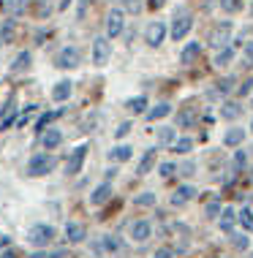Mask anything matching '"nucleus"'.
<instances>
[{
  "instance_id": "obj_1",
  "label": "nucleus",
  "mask_w": 253,
  "mask_h": 258,
  "mask_svg": "<svg viewBox=\"0 0 253 258\" xmlns=\"http://www.w3.org/2000/svg\"><path fill=\"white\" fill-rule=\"evenodd\" d=\"M93 250L101 258H120L123 255V242L117 236H98L93 242Z\"/></svg>"
},
{
  "instance_id": "obj_2",
  "label": "nucleus",
  "mask_w": 253,
  "mask_h": 258,
  "mask_svg": "<svg viewBox=\"0 0 253 258\" xmlns=\"http://www.w3.org/2000/svg\"><path fill=\"white\" fill-rule=\"evenodd\" d=\"M55 169V158L46 155V152H38V155L30 158V163H27V177H44Z\"/></svg>"
},
{
  "instance_id": "obj_3",
  "label": "nucleus",
  "mask_w": 253,
  "mask_h": 258,
  "mask_svg": "<svg viewBox=\"0 0 253 258\" xmlns=\"http://www.w3.org/2000/svg\"><path fill=\"white\" fill-rule=\"evenodd\" d=\"M52 239H55V228L46 226V223H38V226H33L30 231H27V242H30V245H36V247L52 245Z\"/></svg>"
},
{
  "instance_id": "obj_4",
  "label": "nucleus",
  "mask_w": 253,
  "mask_h": 258,
  "mask_svg": "<svg viewBox=\"0 0 253 258\" xmlns=\"http://www.w3.org/2000/svg\"><path fill=\"white\" fill-rule=\"evenodd\" d=\"M231 33H234V25L231 22H218L213 30H210V46H213V49H223L231 41Z\"/></svg>"
},
{
  "instance_id": "obj_5",
  "label": "nucleus",
  "mask_w": 253,
  "mask_h": 258,
  "mask_svg": "<svg viewBox=\"0 0 253 258\" xmlns=\"http://www.w3.org/2000/svg\"><path fill=\"white\" fill-rule=\"evenodd\" d=\"M82 62V52L76 49V46H63L58 52V57H55V66L63 68V71H71V68H79Z\"/></svg>"
},
{
  "instance_id": "obj_6",
  "label": "nucleus",
  "mask_w": 253,
  "mask_h": 258,
  "mask_svg": "<svg viewBox=\"0 0 253 258\" xmlns=\"http://www.w3.org/2000/svg\"><path fill=\"white\" fill-rule=\"evenodd\" d=\"M191 27H193V17H191V14L177 11V14H174V22H172V38L182 41L188 33H191Z\"/></svg>"
},
{
  "instance_id": "obj_7",
  "label": "nucleus",
  "mask_w": 253,
  "mask_h": 258,
  "mask_svg": "<svg viewBox=\"0 0 253 258\" xmlns=\"http://www.w3.org/2000/svg\"><path fill=\"white\" fill-rule=\"evenodd\" d=\"M112 57V44H109V38H95L93 41V66H107Z\"/></svg>"
},
{
  "instance_id": "obj_8",
  "label": "nucleus",
  "mask_w": 253,
  "mask_h": 258,
  "mask_svg": "<svg viewBox=\"0 0 253 258\" xmlns=\"http://www.w3.org/2000/svg\"><path fill=\"white\" fill-rule=\"evenodd\" d=\"M123 27H125V17H123V11L120 9H112L107 14V38H117L123 33Z\"/></svg>"
},
{
  "instance_id": "obj_9",
  "label": "nucleus",
  "mask_w": 253,
  "mask_h": 258,
  "mask_svg": "<svg viewBox=\"0 0 253 258\" xmlns=\"http://www.w3.org/2000/svg\"><path fill=\"white\" fill-rule=\"evenodd\" d=\"M84 158H87V144H79V147L71 152L68 163H66V174H68V177H74V174H79V171H82Z\"/></svg>"
},
{
  "instance_id": "obj_10",
  "label": "nucleus",
  "mask_w": 253,
  "mask_h": 258,
  "mask_svg": "<svg viewBox=\"0 0 253 258\" xmlns=\"http://www.w3.org/2000/svg\"><path fill=\"white\" fill-rule=\"evenodd\" d=\"M164 38H166V22H150V25H147L144 41L150 46H161V44H164Z\"/></svg>"
},
{
  "instance_id": "obj_11",
  "label": "nucleus",
  "mask_w": 253,
  "mask_h": 258,
  "mask_svg": "<svg viewBox=\"0 0 253 258\" xmlns=\"http://www.w3.org/2000/svg\"><path fill=\"white\" fill-rule=\"evenodd\" d=\"M193 196H196V187L193 185H180L177 190L172 193V199H169V201H172V207H185Z\"/></svg>"
},
{
  "instance_id": "obj_12",
  "label": "nucleus",
  "mask_w": 253,
  "mask_h": 258,
  "mask_svg": "<svg viewBox=\"0 0 253 258\" xmlns=\"http://www.w3.org/2000/svg\"><path fill=\"white\" fill-rule=\"evenodd\" d=\"M150 234H153L150 220H136V223H131V239H133V242H147V239H150Z\"/></svg>"
},
{
  "instance_id": "obj_13",
  "label": "nucleus",
  "mask_w": 253,
  "mask_h": 258,
  "mask_svg": "<svg viewBox=\"0 0 253 258\" xmlns=\"http://www.w3.org/2000/svg\"><path fill=\"white\" fill-rule=\"evenodd\" d=\"M41 144H44L46 152L55 150V147H60V144H63V131H58V128L44 131V134H41Z\"/></svg>"
},
{
  "instance_id": "obj_14",
  "label": "nucleus",
  "mask_w": 253,
  "mask_h": 258,
  "mask_svg": "<svg viewBox=\"0 0 253 258\" xmlns=\"http://www.w3.org/2000/svg\"><path fill=\"white\" fill-rule=\"evenodd\" d=\"M112 196V182H104V185H98L93 193H90V204L93 207H101V204H107Z\"/></svg>"
},
{
  "instance_id": "obj_15",
  "label": "nucleus",
  "mask_w": 253,
  "mask_h": 258,
  "mask_svg": "<svg viewBox=\"0 0 253 258\" xmlns=\"http://www.w3.org/2000/svg\"><path fill=\"white\" fill-rule=\"evenodd\" d=\"M14 36H17V22H14V19H6V22L0 25V49L9 46L14 41Z\"/></svg>"
},
{
  "instance_id": "obj_16",
  "label": "nucleus",
  "mask_w": 253,
  "mask_h": 258,
  "mask_svg": "<svg viewBox=\"0 0 253 258\" xmlns=\"http://www.w3.org/2000/svg\"><path fill=\"white\" fill-rule=\"evenodd\" d=\"M131 155H133V150L128 147V144H117V147L109 150V160H112V163H125V160H131Z\"/></svg>"
},
{
  "instance_id": "obj_17",
  "label": "nucleus",
  "mask_w": 253,
  "mask_h": 258,
  "mask_svg": "<svg viewBox=\"0 0 253 258\" xmlns=\"http://www.w3.org/2000/svg\"><path fill=\"white\" fill-rule=\"evenodd\" d=\"M245 163H248V152H242V150H237L234 155H231V166H229V174H231V179L237 177L242 169H245Z\"/></svg>"
},
{
  "instance_id": "obj_18",
  "label": "nucleus",
  "mask_w": 253,
  "mask_h": 258,
  "mask_svg": "<svg viewBox=\"0 0 253 258\" xmlns=\"http://www.w3.org/2000/svg\"><path fill=\"white\" fill-rule=\"evenodd\" d=\"M71 90H74V85H71L68 79H63V82H58V85H55L52 98H55V101H68V98H71Z\"/></svg>"
},
{
  "instance_id": "obj_19",
  "label": "nucleus",
  "mask_w": 253,
  "mask_h": 258,
  "mask_svg": "<svg viewBox=\"0 0 253 258\" xmlns=\"http://www.w3.org/2000/svg\"><path fill=\"white\" fill-rule=\"evenodd\" d=\"M30 62H33L30 52H19L17 57H14V62H11V74H22V71H27V68H30Z\"/></svg>"
},
{
  "instance_id": "obj_20",
  "label": "nucleus",
  "mask_w": 253,
  "mask_h": 258,
  "mask_svg": "<svg viewBox=\"0 0 253 258\" xmlns=\"http://www.w3.org/2000/svg\"><path fill=\"white\" fill-rule=\"evenodd\" d=\"M199 54H201V44H199V41H191V44H188L185 49H182L180 60L185 62V66H191V62H193L196 57H199Z\"/></svg>"
},
{
  "instance_id": "obj_21",
  "label": "nucleus",
  "mask_w": 253,
  "mask_h": 258,
  "mask_svg": "<svg viewBox=\"0 0 253 258\" xmlns=\"http://www.w3.org/2000/svg\"><path fill=\"white\" fill-rule=\"evenodd\" d=\"M84 236H87V231H84L82 223H68L66 226V239L68 242H82Z\"/></svg>"
},
{
  "instance_id": "obj_22",
  "label": "nucleus",
  "mask_w": 253,
  "mask_h": 258,
  "mask_svg": "<svg viewBox=\"0 0 253 258\" xmlns=\"http://www.w3.org/2000/svg\"><path fill=\"white\" fill-rule=\"evenodd\" d=\"M156 166V150H147L144 155H142V160H139V166H136V174H150V169Z\"/></svg>"
},
{
  "instance_id": "obj_23",
  "label": "nucleus",
  "mask_w": 253,
  "mask_h": 258,
  "mask_svg": "<svg viewBox=\"0 0 253 258\" xmlns=\"http://www.w3.org/2000/svg\"><path fill=\"white\" fill-rule=\"evenodd\" d=\"M240 114H242V106H240L237 101L223 103V109H221V117H223V120H237Z\"/></svg>"
},
{
  "instance_id": "obj_24",
  "label": "nucleus",
  "mask_w": 253,
  "mask_h": 258,
  "mask_svg": "<svg viewBox=\"0 0 253 258\" xmlns=\"http://www.w3.org/2000/svg\"><path fill=\"white\" fill-rule=\"evenodd\" d=\"M234 223H237V212H234V209H221V228H223V231L231 234Z\"/></svg>"
},
{
  "instance_id": "obj_25",
  "label": "nucleus",
  "mask_w": 253,
  "mask_h": 258,
  "mask_svg": "<svg viewBox=\"0 0 253 258\" xmlns=\"http://www.w3.org/2000/svg\"><path fill=\"white\" fill-rule=\"evenodd\" d=\"M242 139H245L242 128H231V131H226V136H223V144H226V147H237V144H242Z\"/></svg>"
},
{
  "instance_id": "obj_26",
  "label": "nucleus",
  "mask_w": 253,
  "mask_h": 258,
  "mask_svg": "<svg viewBox=\"0 0 253 258\" xmlns=\"http://www.w3.org/2000/svg\"><path fill=\"white\" fill-rule=\"evenodd\" d=\"M169 111H172V106H169V103H156V106H153L150 111H147V120H150V122L164 120V117L169 114Z\"/></svg>"
},
{
  "instance_id": "obj_27",
  "label": "nucleus",
  "mask_w": 253,
  "mask_h": 258,
  "mask_svg": "<svg viewBox=\"0 0 253 258\" xmlns=\"http://www.w3.org/2000/svg\"><path fill=\"white\" fill-rule=\"evenodd\" d=\"M174 152H180V155H188V152L193 150V139L191 136H185V139H174Z\"/></svg>"
},
{
  "instance_id": "obj_28",
  "label": "nucleus",
  "mask_w": 253,
  "mask_h": 258,
  "mask_svg": "<svg viewBox=\"0 0 253 258\" xmlns=\"http://www.w3.org/2000/svg\"><path fill=\"white\" fill-rule=\"evenodd\" d=\"M237 223H242L248 231H253V209L250 207H242L240 212H237Z\"/></svg>"
},
{
  "instance_id": "obj_29",
  "label": "nucleus",
  "mask_w": 253,
  "mask_h": 258,
  "mask_svg": "<svg viewBox=\"0 0 253 258\" xmlns=\"http://www.w3.org/2000/svg\"><path fill=\"white\" fill-rule=\"evenodd\" d=\"M229 242H231V247H234L237 253H245V250H248V245H250L245 234H231V239H229Z\"/></svg>"
},
{
  "instance_id": "obj_30",
  "label": "nucleus",
  "mask_w": 253,
  "mask_h": 258,
  "mask_svg": "<svg viewBox=\"0 0 253 258\" xmlns=\"http://www.w3.org/2000/svg\"><path fill=\"white\" fill-rule=\"evenodd\" d=\"M60 114H63V109H58V111H46V114H44V117H41V120L36 122V131H38V134H44V128H46V125L52 122V120H58Z\"/></svg>"
},
{
  "instance_id": "obj_31",
  "label": "nucleus",
  "mask_w": 253,
  "mask_h": 258,
  "mask_svg": "<svg viewBox=\"0 0 253 258\" xmlns=\"http://www.w3.org/2000/svg\"><path fill=\"white\" fill-rule=\"evenodd\" d=\"M231 60H234V49H231V46H223V49L218 52V57H215V66L223 68V66H226V62H231Z\"/></svg>"
},
{
  "instance_id": "obj_32",
  "label": "nucleus",
  "mask_w": 253,
  "mask_h": 258,
  "mask_svg": "<svg viewBox=\"0 0 253 258\" xmlns=\"http://www.w3.org/2000/svg\"><path fill=\"white\" fill-rule=\"evenodd\" d=\"M125 106H128L133 114H142V111L147 109V98H144V95H136V98H131L128 103H125Z\"/></svg>"
},
{
  "instance_id": "obj_33",
  "label": "nucleus",
  "mask_w": 253,
  "mask_h": 258,
  "mask_svg": "<svg viewBox=\"0 0 253 258\" xmlns=\"http://www.w3.org/2000/svg\"><path fill=\"white\" fill-rule=\"evenodd\" d=\"M174 139H177V134H174V128H158V144H174Z\"/></svg>"
},
{
  "instance_id": "obj_34",
  "label": "nucleus",
  "mask_w": 253,
  "mask_h": 258,
  "mask_svg": "<svg viewBox=\"0 0 253 258\" xmlns=\"http://www.w3.org/2000/svg\"><path fill=\"white\" fill-rule=\"evenodd\" d=\"M133 204L136 207H156V193H139V196L133 199Z\"/></svg>"
},
{
  "instance_id": "obj_35",
  "label": "nucleus",
  "mask_w": 253,
  "mask_h": 258,
  "mask_svg": "<svg viewBox=\"0 0 253 258\" xmlns=\"http://www.w3.org/2000/svg\"><path fill=\"white\" fill-rule=\"evenodd\" d=\"M218 6H221V9L226 11V14H237V11L242 9V0H221Z\"/></svg>"
},
{
  "instance_id": "obj_36",
  "label": "nucleus",
  "mask_w": 253,
  "mask_h": 258,
  "mask_svg": "<svg viewBox=\"0 0 253 258\" xmlns=\"http://www.w3.org/2000/svg\"><path fill=\"white\" fill-rule=\"evenodd\" d=\"M174 171H177V163H172V160H169V163H161V166H158V174H161L164 179L174 177Z\"/></svg>"
},
{
  "instance_id": "obj_37",
  "label": "nucleus",
  "mask_w": 253,
  "mask_h": 258,
  "mask_svg": "<svg viewBox=\"0 0 253 258\" xmlns=\"http://www.w3.org/2000/svg\"><path fill=\"white\" fill-rule=\"evenodd\" d=\"M120 3H123V11H128V14L142 11V0H120Z\"/></svg>"
},
{
  "instance_id": "obj_38",
  "label": "nucleus",
  "mask_w": 253,
  "mask_h": 258,
  "mask_svg": "<svg viewBox=\"0 0 253 258\" xmlns=\"http://www.w3.org/2000/svg\"><path fill=\"white\" fill-rule=\"evenodd\" d=\"M205 212H207V218H218V215H221V204H218V201H210Z\"/></svg>"
},
{
  "instance_id": "obj_39",
  "label": "nucleus",
  "mask_w": 253,
  "mask_h": 258,
  "mask_svg": "<svg viewBox=\"0 0 253 258\" xmlns=\"http://www.w3.org/2000/svg\"><path fill=\"white\" fill-rule=\"evenodd\" d=\"M177 171L182 174V177H191V174L196 171V163H193V160H188V163H182V166H180Z\"/></svg>"
},
{
  "instance_id": "obj_40",
  "label": "nucleus",
  "mask_w": 253,
  "mask_h": 258,
  "mask_svg": "<svg viewBox=\"0 0 253 258\" xmlns=\"http://www.w3.org/2000/svg\"><path fill=\"white\" fill-rule=\"evenodd\" d=\"M193 117H196V114H193L191 109H188V111H180L177 120H180V125H191V122H193Z\"/></svg>"
},
{
  "instance_id": "obj_41",
  "label": "nucleus",
  "mask_w": 253,
  "mask_h": 258,
  "mask_svg": "<svg viewBox=\"0 0 253 258\" xmlns=\"http://www.w3.org/2000/svg\"><path fill=\"white\" fill-rule=\"evenodd\" d=\"M128 134H131V122H120V125H117V131H115L117 139H123V136H128Z\"/></svg>"
},
{
  "instance_id": "obj_42",
  "label": "nucleus",
  "mask_w": 253,
  "mask_h": 258,
  "mask_svg": "<svg viewBox=\"0 0 253 258\" xmlns=\"http://www.w3.org/2000/svg\"><path fill=\"white\" fill-rule=\"evenodd\" d=\"M172 255H174L172 247H158L156 253H153V258H172Z\"/></svg>"
},
{
  "instance_id": "obj_43",
  "label": "nucleus",
  "mask_w": 253,
  "mask_h": 258,
  "mask_svg": "<svg viewBox=\"0 0 253 258\" xmlns=\"http://www.w3.org/2000/svg\"><path fill=\"white\" fill-rule=\"evenodd\" d=\"M33 109H36V106H27V109L22 111V114H19V125H25V122H30V117H33Z\"/></svg>"
},
{
  "instance_id": "obj_44",
  "label": "nucleus",
  "mask_w": 253,
  "mask_h": 258,
  "mask_svg": "<svg viewBox=\"0 0 253 258\" xmlns=\"http://www.w3.org/2000/svg\"><path fill=\"white\" fill-rule=\"evenodd\" d=\"M250 87H253V79H248V82H245V85L240 87V95H248V93H250Z\"/></svg>"
},
{
  "instance_id": "obj_45",
  "label": "nucleus",
  "mask_w": 253,
  "mask_h": 258,
  "mask_svg": "<svg viewBox=\"0 0 253 258\" xmlns=\"http://www.w3.org/2000/svg\"><path fill=\"white\" fill-rule=\"evenodd\" d=\"M245 57H248V62H253V41L245 44Z\"/></svg>"
},
{
  "instance_id": "obj_46",
  "label": "nucleus",
  "mask_w": 253,
  "mask_h": 258,
  "mask_svg": "<svg viewBox=\"0 0 253 258\" xmlns=\"http://www.w3.org/2000/svg\"><path fill=\"white\" fill-rule=\"evenodd\" d=\"M14 6V0H0V11H9Z\"/></svg>"
},
{
  "instance_id": "obj_47",
  "label": "nucleus",
  "mask_w": 253,
  "mask_h": 258,
  "mask_svg": "<svg viewBox=\"0 0 253 258\" xmlns=\"http://www.w3.org/2000/svg\"><path fill=\"white\" fill-rule=\"evenodd\" d=\"M164 3H166V0H150V9H161Z\"/></svg>"
},
{
  "instance_id": "obj_48",
  "label": "nucleus",
  "mask_w": 253,
  "mask_h": 258,
  "mask_svg": "<svg viewBox=\"0 0 253 258\" xmlns=\"http://www.w3.org/2000/svg\"><path fill=\"white\" fill-rule=\"evenodd\" d=\"M30 258H46V253H36V255H30Z\"/></svg>"
},
{
  "instance_id": "obj_49",
  "label": "nucleus",
  "mask_w": 253,
  "mask_h": 258,
  "mask_svg": "<svg viewBox=\"0 0 253 258\" xmlns=\"http://www.w3.org/2000/svg\"><path fill=\"white\" fill-rule=\"evenodd\" d=\"M0 258H14V255H11V253H3V255H0Z\"/></svg>"
},
{
  "instance_id": "obj_50",
  "label": "nucleus",
  "mask_w": 253,
  "mask_h": 258,
  "mask_svg": "<svg viewBox=\"0 0 253 258\" xmlns=\"http://www.w3.org/2000/svg\"><path fill=\"white\" fill-rule=\"evenodd\" d=\"M250 179H253V169H250Z\"/></svg>"
},
{
  "instance_id": "obj_51",
  "label": "nucleus",
  "mask_w": 253,
  "mask_h": 258,
  "mask_svg": "<svg viewBox=\"0 0 253 258\" xmlns=\"http://www.w3.org/2000/svg\"><path fill=\"white\" fill-rule=\"evenodd\" d=\"M250 131H253V120H250Z\"/></svg>"
},
{
  "instance_id": "obj_52",
  "label": "nucleus",
  "mask_w": 253,
  "mask_h": 258,
  "mask_svg": "<svg viewBox=\"0 0 253 258\" xmlns=\"http://www.w3.org/2000/svg\"><path fill=\"white\" fill-rule=\"evenodd\" d=\"M248 258H253V255H248Z\"/></svg>"
},
{
  "instance_id": "obj_53",
  "label": "nucleus",
  "mask_w": 253,
  "mask_h": 258,
  "mask_svg": "<svg viewBox=\"0 0 253 258\" xmlns=\"http://www.w3.org/2000/svg\"><path fill=\"white\" fill-rule=\"evenodd\" d=\"M250 152H253V150H250Z\"/></svg>"
}]
</instances>
